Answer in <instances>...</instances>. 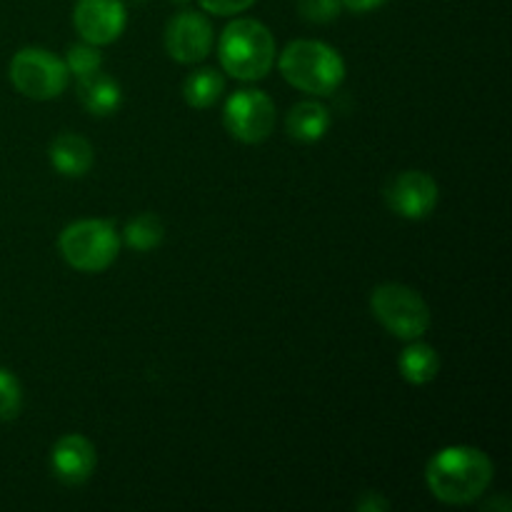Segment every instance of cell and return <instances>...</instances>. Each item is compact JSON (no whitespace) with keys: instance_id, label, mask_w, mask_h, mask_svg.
Segmentation results:
<instances>
[{"instance_id":"cell-1","label":"cell","mask_w":512,"mask_h":512,"mask_svg":"<svg viewBox=\"0 0 512 512\" xmlns=\"http://www.w3.org/2000/svg\"><path fill=\"white\" fill-rule=\"evenodd\" d=\"M428 488L440 503L468 505L478 500L493 483V463L488 455L470 445L443 448L425 468Z\"/></svg>"},{"instance_id":"cell-2","label":"cell","mask_w":512,"mask_h":512,"mask_svg":"<svg viewBox=\"0 0 512 512\" xmlns=\"http://www.w3.org/2000/svg\"><path fill=\"white\" fill-rule=\"evenodd\" d=\"M280 73L293 88L310 95H333L345 80L340 53L320 40H295L280 53Z\"/></svg>"},{"instance_id":"cell-3","label":"cell","mask_w":512,"mask_h":512,"mask_svg":"<svg viewBox=\"0 0 512 512\" xmlns=\"http://www.w3.org/2000/svg\"><path fill=\"white\" fill-rule=\"evenodd\" d=\"M218 55L225 73L233 78L260 80L273 68L275 38L258 20H233L220 35Z\"/></svg>"},{"instance_id":"cell-4","label":"cell","mask_w":512,"mask_h":512,"mask_svg":"<svg viewBox=\"0 0 512 512\" xmlns=\"http://www.w3.org/2000/svg\"><path fill=\"white\" fill-rule=\"evenodd\" d=\"M60 255L80 273L110 268L120 253V238L108 220H78L60 233Z\"/></svg>"},{"instance_id":"cell-5","label":"cell","mask_w":512,"mask_h":512,"mask_svg":"<svg viewBox=\"0 0 512 512\" xmlns=\"http://www.w3.org/2000/svg\"><path fill=\"white\" fill-rule=\"evenodd\" d=\"M373 315L388 333L400 340H415L428 333L430 308L413 288L400 283H383L370 298Z\"/></svg>"},{"instance_id":"cell-6","label":"cell","mask_w":512,"mask_h":512,"mask_svg":"<svg viewBox=\"0 0 512 512\" xmlns=\"http://www.w3.org/2000/svg\"><path fill=\"white\" fill-rule=\"evenodd\" d=\"M68 78L70 73L63 60L43 48H23L10 60V80L25 98H58L68 85Z\"/></svg>"},{"instance_id":"cell-7","label":"cell","mask_w":512,"mask_h":512,"mask_svg":"<svg viewBox=\"0 0 512 512\" xmlns=\"http://www.w3.org/2000/svg\"><path fill=\"white\" fill-rule=\"evenodd\" d=\"M225 128L240 143H263L275 125V103L263 90H238L225 103Z\"/></svg>"},{"instance_id":"cell-8","label":"cell","mask_w":512,"mask_h":512,"mask_svg":"<svg viewBox=\"0 0 512 512\" xmlns=\"http://www.w3.org/2000/svg\"><path fill=\"white\" fill-rule=\"evenodd\" d=\"M210 48H213V28L205 15L185 10L175 15L165 28V50L178 63H200L208 58Z\"/></svg>"},{"instance_id":"cell-9","label":"cell","mask_w":512,"mask_h":512,"mask_svg":"<svg viewBox=\"0 0 512 512\" xmlns=\"http://www.w3.org/2000/svg\"><path fill=\"white\" fill-rule=\"evenodd\" d=\"M385 200L400 218L420 220L438 205V183L423 170H405L385 190Z\"/></svg>"},{"instance_id":"cell-10","label":"cell","mask_w":512,"mask_h":512,"mask_svg":"<svg viewBox=\"0 0 512 512\" xmlns=\"http://www.w3.org/2000/svg\"><path fill=\"white\" fill-rule=\"evenodd\" d=\"M123 0H78L73 10V23L80 38L90 45H108L125 30Z\"/></svg>"},{"instance_id":"cell-11","label":"cell","mask_w":512,"mask_h":512,"mask_svg":"<svg viewBox=\"0 0 512 512\" xmlns=\"http://www.w3.org/2000/svg\"><path fill=\"white\" fill-rule=\"evenodd\" d=\"M50 465L60 483L80 485L93 475L95 470V448L83 435H63L53 445L50 453Z\"/></svg>"},{"instance_id":"cell-12","label":"cell","mask_w":512,"mask_h":512,"mask_svg":"<svg viewBox=\"0 0 512 512\" xmlns=\"http://www.w3.org/2000/svg\"><path fill=\"white\" fill-rule=\"evenodd\" d=\"M50 163L65 178H83L93 165V145L75 133H60L50 143Z\"/></svg>"},{"instance_id":"cell-13","label":"cell","mask_w":512,"mask_h":512,"mask_svg":"<svg viewBox=\"0 0 512 512\" xmlns=\"http://www.w3.org/2000/svg\"><path fill=\"white\" fill-rule=\"evenodd\" d=\"M78 98L88 113L103 118V115H113L120 108L123 93H120V85L110 75H103L98 70V73L78 80Z\"/></svg>"},{"instance_id":"cell-14","label":"cell","mask_w":512,"mask_h":512,"mask_svg":"<svg viewBox=\"0 0 512 512\" xmlns=\"http://www.w3.org/2000/svg\"><path fill=\"white\" fill-rule=\"evenodd\" d=\"M285 125H288V133L300 143H318L330 128V113L325 105L305 100L290 110Z\"/></svg>"},{"instance_id":"cell-15","label":"cell","mask_w":512,"mask_h":512,"mask_svg":"<svg viewBox=\"0 0 512 512\" xmlns=\"http://www.w3.org/2000/svg\"><path fill=\"white\" fill-rule=\"evenodd\" d=\"M400 373L408 383L413 385H425L430 380H435L440 368V360L435 348L425 343H413L400 353Z\"/></svg>"},{"instance_id":"cell-16","label":"cell","mask_w":512,"mask_h":512,"mask_svg":"<svg viewBox=\"0 0 512 512\" xmlns=\"http://www.w3.org/2000/svg\"><path fill=\"white\" fill-rule=\"evenodd\" d=\"M225 90V80L218 70L213 68H203V70H195L193 75H188L183 85V95H185V103L193 105V108L205 110L210 105L218 103V98L223 95Z\"/></svg>"},{"instance_id":"cell-17","label":"cell","mask_w":512,"mask_h":512,"mask_svg":"<svg viewBox=\"0 0 512 512\" xmlns=\"http://www.w3.org/2000/svg\"><path fill=\"white\" fill-rule=\"evenodd\" d=\"M163 235H165V228H163V220H160L158 215L140 213L138 218L130 220L128 228H125V243H128L130 248L145 253V250L158 248V245L163 243Z\"/></svg>"},{"instance_id":"cell-18","label":"cell","mask_w":512,"mask_h":512,"mask_svg":"<svg viewBox=\"0 0 512 512\" xmlns=\"http://www.w3.org/2000/svg\"><path fill=\"white\" fill-rule=\"evenodd\" d=\"M65 68H68L70 75L75 78H88V75L98 73L100 65H103V55L95 45L90 43H80V45H70L68 55H65Z\"/></svg>"},{"instance_id":"cell-19","label":"cell","mask_w":512,"mask_h":512,"mask_svg":"<svg viewBox=\"0 0 512 512\" xmlns=\"http://www.w3.org/2000/svg\"><path fill=\"white\" fill-rule=\"evenodd\" d=\"M20 405H23V390L18 378L10 370L0 368V420L18 418Z\"/></svg>"},{"instance_id":"cell-20","label":"cell","mask_w":512,"mask_h":512,"mask_svg":"<svg viewBox=\"0 0 512 512\" xmlns=\"http://www.w3.org/2000/svg\"><path fill=\"white\" fill-rule=\"evenodd\" d=\"M298 10L308 23L325 25L338 18L340 10H343V3L340 0H300Z\"/></svg>"},{"instance_id":"cell-21","label":"cell","mask_w":512,"mask_h":512,"mask_svg":"<svg viewBox=\"0 0 512 512\" xmlns=\"http://www.w3.org/2000/svg\"><path fill=\"white\" fill-rule=\"evenodd\" d=\"M200 8L213 15H235L248 10L255 0H198Z\"/></svg>"},{"instance_id":"cell-22","label":"cell","mask_w":512,"mask_h":512,"mask_svg":"<svg viewBox=\"0 0 512 512\" xmlns=\"http://www.w3.org/2000/svg\"><path fill=\"white\" fill-rule=\"evenodd\" d=\"M358 510L360 512H370V510H388V503L380 498L378 493H365L363 498L358 500Z\"/></svg>"},{"instance_id":"cell-23","label":"cell","mask_w":512,"mask_h":512,"mask_svg":"<svg viewBox=\"0 0 512 512\" xmlns=\"http://www.w3.org/2000/svg\"><path fill=\"white\" fill-rule=\"evenodd\" d=\"M340 3H343V8L355 10V13H365V10H373L378 5H383L385 0H340Z\"/></svg>"}]
</instances>
